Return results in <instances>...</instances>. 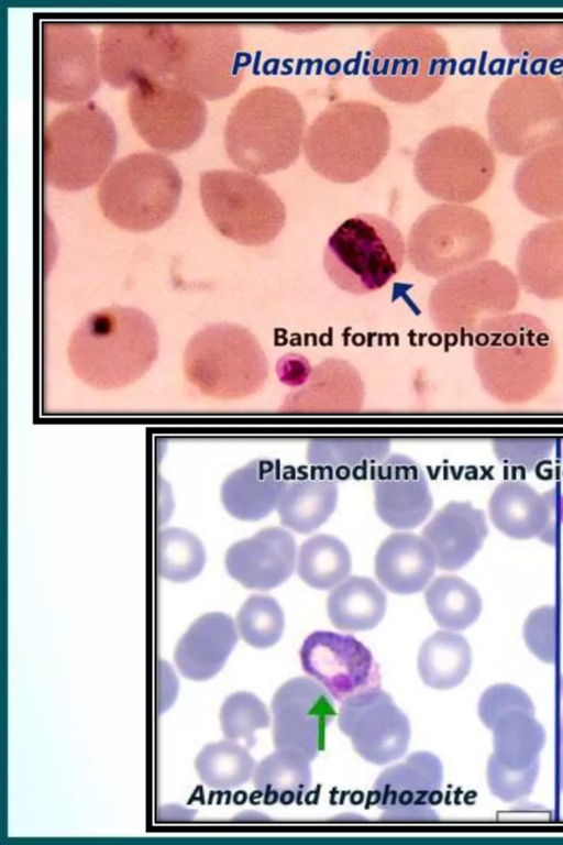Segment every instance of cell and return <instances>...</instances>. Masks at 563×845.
Returning <instances> with one entry per match:
<instances>
[{"instance_id":"obj_1","label":"cell","mask_w":563,"mask_h":845,"mask_svg":"<svg viewBox=\"0 0 563 845\" xmlns=\"http://www.w3.org/2000/svg\"><path fill=\"white\" fill-rule=\"evenodd\" d=\"M474 367L484 389L507 404L542 394L556 367V348L547 325L527 312L484 322L475 333Z\"/></svg>"},{"instance_id":"obj_2","label":"cell","mask_w":563,"mask_h":845,"mask_svg":"<svg viewBox=\"0 0 563 845\" xmlns=\"http://www.w3.org/2000/svg\"><path fill=\"white\" fill-rule=\"evenodd\" d=\"M152 318L133 307L91 312L73 332L67 358L74 373L98 389H117L141 378L158 356Z\"/></svg>"},{"instance_id":"obj_3","label":"cell","mask_w":563,"mask_h":845,"mask_svg":"<svg viewBox=\"0 0 563 845\" xmlns=\"http://www.w3.org/2000/svg\"><path fill=\"white\" fill-rule=\"evenodd\" d=\"M305 127L303 108L291 91L260 86L231 109L223 131L224 147L242 171L255 175L285 171L300 154Z\"/></svg>"},{"instance_id":"obj_4","label":"cell","mask_w":563,"mask_h":845,"mask_svg":"<svg viewBox=\"0 0 563 845\" xmlns=\"http://www.w3.org/2000/svg\"><path fill=\"white\" fill-rule=\"evenodd\" d=\"M390 145L386 112L365 100L328 105L308 127L302 142L308 165L336 184L368 177L384 161Z\"/></svg>"},{"instance_id":"obj_5","label":"cell","mask_w":563,"mask_h":845,"mask_svg":"<svg viewBox=\"0 0 563 845\" xmlns=\"http://www.w3.org/2000/svg\"><path fill=\"white\" fill-rule=\"evenodd\" d=\"M451 66L448 43L434 28L404 23L379 35L364 73L372 89L385 99L415 105L441 88Z\"/></svg>"},{"instance_id":"obj_6","label":"cell","mask_w":563,"mask_h":845,"mask_svg":"<svg viewBox=\"0 0 563 845\" xmlns=\"http://www.w3.org/2000/svg\"><path fill=\"white\" fill-rule=\"evenodd\" d=\"M183 178L164 154L139 151L114 162L101 178L97 198L103 216L120 229L145 232L176 211Z\"/></svg>"},{"instance_id":"obj_7","label":"cell","mask_w":563,"mask_h":845,"mask_svg":"<svg viewBox=\"0 0 563 845\" xmlns=\"http://www.w3.org/2000/svg\"><path fill=\"white\" fill-rule=\"evenodd\" d=\"M486 119L490 143L509 156L563 142L561 84L542 74L509 76L493 92Z\"/></svg>"},{"instance_id":"obj_8","label":"cell","mask_w":563,"mask_h":845,"mask_svg":"<svg viewBox=\"0 0 563 845\" xmlns=\"http://www.w3.org/2000/svg\"><path fill=\"white\" fill-rule=\"evenodd\" d=\"M118 143L111 117L95 101L74 103L56 113L43 132V173L62 190H80L103 177Z\"/></svg>"},{"instance_id":"obj_9","label":"cell","mask_w":563,"mask_h":845,"mask_svg":"<svg viewBox=\"0 0 563 845\" xmlns=\"http://www.w3.org/2000/svg\"><path fill=\"white\" fill-rule=\"evenodd\" d=\"M184 372L201 393L240 399L258 392L268 376V361L256 337L230 322L208 325L189 340Z\"/></svg>"},{"instance_id":"obj_10","label":"cell","mask_w":563,"mask_h":845,"mask_svg":"<svg viewBox=\"0 0 563 845\" xmlns=\"http://www.w3.org/2000/svg\"><path fill=\"white\" fill-rule=\"evenodd\" d=\"M405 238L389 219L360 213L344 220L329 237L323 268L342 290L367 295L383 288L401 270Z\"/></svg>"},{"instance_id":"obj_11","label":"cell","mask_w":563,"mask_h":845,"mask_svg":"<svg viewBox=\"0 0 563 845\" xmlns=\"http://www.w3.org/2000/svg\"><path fill=\"white\" fill-rule=\"evenodd\" d=\"M203 211L225 238L247 246L274 241L286 224V207L257 175L239 169H208L199 176Z\"/></svg>"},{"instance_id":"obj_12","label":"cell","mask_w":563,"mask_h":845,"mask_svg":"<svg viewBox=\"0 0 563 845\" xmlns=\"http://www.w3.org/2000/svg\"><path fill=\"white\" fill-rule=\"evenodd\" d=\"M493 240L484 212L463 204H437L411 226L407 256L416 271L442 278L484 261Z\"/></svg>"},{"instance_id":"obj_13","label":"cell","mask_w":563,"mask_h":845,"mask_svg":"<svg viewBox=\"0 0 563 845\" xmlns=\"http://www.w3.org/2000/svg\"><path fill=\"white\" fill-rule=\"evenodd\" d=\"M494 152L476 131L446 125L427 135L413 156V175L430 196L452 204L471 202L489 187Z\"/></svg>"},{"instance_id":"obj_14","label":"cell","mask_w":563,"mask_h":845,"mask_svg":"<svg viewBox=\"0 0 563 845\" xmlns=\"http://www.w3.org/2000/svg\"><path fill=\"white\" fill-rule=\"evenodd\" d=\"M520 296L517 276L495 260H484L440 278L428 299L433 327L445 334H475L489 319L507 315Z\"/></svg>"},{"instance_id":"obj_15","label":"cell","mask_w":563,"mask_h":845,"mask_svg":"<svg viewBox=\"0 0 563 845\" xmlns=\"http://www.w3.org/2000/svg\"><path fill=\"white\" fill-rule=\"evenodd\" d=\"M176 56L170 77L203 99L218 100L236 91L249 55L239 25L227 21L175 22Z\"/></svg>"},{"instance_id":"obj_16","label":"cell","mask_w":563,"mask_h":845,"mask_svg":"<svg viewBox=\"0 0 563 845\" xmlns=\"http://www.w3.org/2000/svg\"><path fill=\"white\" fill-rule=\"evenodd\" d=\"M126 105L139 135L164 153L191 146L207 124L205 99L170 76L134 85L128 91Z\"/></svg>"},{"instance_id":"obj_17","label":"cell","mask_w":563,"mask_h":845,"mask_svg":"<svg viewBox=\"0 0 563 845\" xmlns=\"http://www.w3.org/2000/svg\"><path fill=\"white\" fill-rule=\"evenodd\" d=\"M175 56V22L110 21L102 26L100 74L114 88L170 76Z\"/></svg>"},{"instance_id":"obj_18","label":"cell","mask_w":563,"mask_h":845,"mask_svg":"<svg viewBox=\"0 0 563 845\" xmlns=\"http://www.w3.org/2000/svg\"><path fill=\"white\" fill-rule=\"evenodd\" d=\"M41 72L44 96L59 103H80L101 84L99 45L87 24L44 21L41 25Z\"/></svg>"},{"instance_id":"obj_19","label":"cell","mask_w":563,"mask_h":845,"mask_svg":"<svg viewBox=\"0 0 563 845\" xmlns=\"http://www.w3.org/2000/svg\"><path fill=\"white\" fill-rule=\"evenodd\" d=\"M299 657L303 671L341 703L380 687L378 663L352 635L316 630L303 640Z\"/></svg>"},{"instance_id":"obj_20","label":"cell","mask_w":563,"mask_h":845,"mask_svg":"<svg viewBox=\"0 0 563 845\" xmlns=\"http://www.w3.org/2000/svg\"><path fill=\"white\" fill-rule=\"evenodd\" d=\"M338 725L366 761L386 765L402 757L410 740V723L380 687L342 702Z\"/></svg>"},{"instance_id":"obj_21","label":"cell","mask_w":563,"mask_h":845,"mask_svg":"<svg viewBox=\"0 0 563 845\" xmlns=\"http://www.w3.org/2000/svg\"><path fill=\"white\" fill-rule=\"evenodd\" d=\"M273 742L310 761L323 750L328 725L336 711L330 693L311 678L297 677L283 683L272 700Z\"/></svg>"},{"instance_id":"obj_22","label":"cell","mask_w":563,"mask_h":845,"mask_svg":"<svg viewBox=\"0 0 563 845\" xmlns=\"http://www.w3.org/2000/svg\"><path fill=\"white\" fill-rule=\"evenodd\" d=\"M442 783L440 759L432 753L417 751L377 777L373 802L384 810V821H434L438 815L431 805L438 801Z\"/></svg>"},{"instance_id":"obj_23","label":"cell","mask_w":563,"mask_h":845,"mask_svg":"<svg viewBox=\"0 0 563 845\" xmlns=\"http://www.w3.org/2000/svg\"><path fill=\"white\" fill-rule=\"evenodd\" d=\"M374 504L378 517L391 528L419 526L433 506L424 472L408 457H389L374 471Z\"/></svg>"},{"instance_id":"obj_24","label":"cell","mask_w":563,"mask_h":845,"mask_svg":"<svg viewBox=\"0 0 563 845\" xmlns=\"http://www.w3.org/2000/svg\"><path fill=\"white\" fill-rule=\"evenodd\" d=\"M296 559L292 535L279 527H267L230 546L224 567L228 574L244 588L267 591L292 574Z\"/></svg>"},{"instance_id":"obj_25","label":"cell","mask_w":563,"mask_h":845,"mask_svg":"<svg viewBox=\"0 0 563 845\" xmlns=\"http://www.w3.org/2000/svg\"><path fill=\"white\" fill-rule=\"evenodd\" d=\"M554 496L540 493L529 483L507 480L499 483L488 501L492 523L504 535L519 540L549 537L554 530Z\"/></svg>"},{"instance_id":"obj_26","label":"cell","mask_w":563,"mask_h":845,"mask_svg":"<svg viewBox=\"0 0 563 845\" xmlns=\"http://www.w3.org/2000/svg\"><path fill=\"white\" fill-rule=\"evenodd\" d=\"M488 534L484 512L470 502H450L439 509L422 529L438 567L454 571L467 564Z\"/></svg>"},{"instance_id":"obj_27","label":"cell","mask_w":563,"mask_h":845,"mask_svg":"<svg viewBox=\"0 0 563 845\" xmlns=\"http://www.w3.org/2000/svg\"><path fill=\"white\" fill-rule=\"evenodd\" d=\"M238 638L236 624L230 615L203 614L179 638L174 651L175 663L189 680H209L223 668Z\"/></svg>"},{"instance_id":"obj_28","label":"cell","mask_w":563,"mask_h":845,"mask_svg":"<svg viewBox=\"0 0 563 845\" xmlns=\"http://www.w3.org/2000/svg\"><path fill=\"white\" fill-rule=\"evenodd\" d=\"M338 496L336 480L327 473L313 468L289 469L276 507L280 523L296 533L309 534L332 515Z\"/></svg>"},{"instance_id":"obj_29","label":"cell","mask_w":563,"mask_h":845,"mask_svg":"<svg viewBox=\"0 0 563 845\" xmlns=\"http://www.w3.org/2000/svg\"><path fill=\"white\" fill-rule=\"evenodd\" d=\"M516 266L518 282L528 294L563 298V219L534 227L519 245Z\"/></svg>"},{"instance_id":"obj_30","label":"cell","mask_w":563,"mask_h":845,"mask_svg":"<svg viewBox=\"0 0 563 845\" xmlns=\"http://www.w3.org/2000/svg\"><path fill=\"white\" fill-rule=\"evenodd\" d=\"M374 563L379 583L396 594L424 590L438 567L430 544L407 531L389 535L377 549Z\"/></svg>"},{"instance_id":"obj_31","label":"cell","mask_w":563,"mask_h":845,"mask_svg":"<svg viewBox=\"0 0 563 845\" xmlns=\"http://www.w3.org/2000/svg\"><path fill=\"white\" fill-rule=\"evenodd\" d=\"M286 471L277 462L257 459L230 473L222 482L220 500L234 518L256 522L278 504Z\"/></svg>"},{"instance_id":"obj_32","label":"cell","mask_w":563,"mask_h":845,"mask_svg":"<svg viewBox=\"0 0 563 845\" xmlns=\"http://www.w3.org/2000/svg\"><path fill=\"white\" fill-rule=\"evenodd\" d=\"M364 385L358 372L346 361L328 359L312 369L305 386L285 399L287 411L358 410Z\"/></svg>"},{"instance_id":"obj_33","label":"cell","mask_w":563,"mask_h":845,"mask_svg":"<svg viewBox=\"0 0 563 845\" xmlns=\"http://www.w3.org/2000/svg\"><path fill=\"white\" fill-rule=\"evenodd\" d=\"M514 190L533 213L563 217V142L527 155L515 172Z\"/></svg>"},{"instance_id":"obj_34","label":"cell","mask_w":563,"mask_h":845,"mask_svg":"<svg viewBox=\"0 0 563 845\" xmlns=\"http://www.w3.org/2000/svg\"><path fill=\"white\" fill-rule=\"evenodd\" d=\"M534 711L528 706L512 707L492 723L494 750L489 757L500 766L525 770L539 764L545 732L534 717Z\"/></svg>"},{"instance_id":"obj_35","label":"cell","mask_w":563,"mask_h":845,"mask_svg":"<svg viewBox=\"0 0 563 845\" xmlns=\"http://www.w3.org/2000/svg\"><path fill=\"white\" fill-rule=\"evenodd\" d=\"M386 605V594L375 581L353 575L332 589L327 600V613L336 628L362 632L379 624Z\"/></svg>"},{"instance_id":"obj_36","label":"cell","mask_w":563,"mask_h":845,"mask_svg":"<svg viewBox=\"0 0 563 845\" xmlns=\"http://www.w3.org/2000/svg\"><path fill=\"white\" fill-rule=\"evenodd\" d=\"M472 651L467 640L451 630H439L428 637L418 652V672L430 688L448 690L459 685L468 674Z\"/></svg>"},{"instance_id":"obj_37","label":"cell","mask_w":563,"mask_h":845,"mask_svg":"<svg viewBox=\"0 0 563 845\" xmlns=\"http://www.w3.org/2000/svg\"><path fill=\"white\" fill-rule=\"evenodd\" d=\"M310 760L300 753L276 749L255 767L253 783L266 803L300 801L312 782Z\"/></svg>"},{"instance_id":"obj_38","label":"cell","mask_w":563,"mask_h":845,"mask_svg":"<svg viewBox=\"0 0 563 845\" xmlns=\"http://www.w3.org/2000/svg\"><path fill=\"white\" fill-rule=\"evenodd\" d=\"M424 599L437 624L451 632L473 625L483 607L477 590L464 579L452 574L435 578L428 585Z\"/></svg>"},{"instance_id":"obj_39","label":"cell","mask_w":563,"mask_h":845,"mask_svg":"<svg viewBox=\"0 0 563 845\" xmlns=\"http://www.w3.org/2000/svg\"><path fill=\"white\" fill-rule=\"evenodd\" d=\"M351 568L350 551L346 545L335 536L314 535L303 541L299 548L298 575L313 589H333L349 577Z\"/></svg>"},{"instance_id":"obj_40","label":"cell","mask_w":563,"mask_h":845,"mask_svg":"<svg viewBox=\"0 0 563 845\" xmlns=\"http://www.w3.org/2000/svg\"><path fill=\"white\" fill-rule=\"evenodd\" d=\"M256 764L247 748L233 739L207 744L197 755L195 768L207 787L236 789L253 777Z\"/></svg>"},{"instance_id":"obj_41","label":"cell","mask_w":563,"mask_h":845,"mask_svg":"<svg viewBox=\"0 0 563 845\" xmlns=\"http://www.w3.org/2000/svg\"><path fill=\"white\" fill-rule=\"evenodd\" d=\"M206 561L203 544L191 531L165 527L157 533L155 564L162 579L175 583L191 581L202 572Z\"/></svg>"},{"instance_id":"obj_42","label":"cell","mask_w":563,"mask_h":845,"mask_svg":"<svg viewBox=\"0 0 563 845\" xmlns=\"http://www.w3.org/2000/svg\"><path fill=\"white\" fill-rule=\"evenodd\" d=\"M386 452L383 443L317 441L309 447L307 458L311 468L336 480L363 475Z\"/></svg>"},{"instance_id":"obj_43","label":"cell","mask_w":563,"mask_h":845,"mask_svg":"<svg viewBox=\"0 0 563 845\" xmlns=\"http://www.w3.org/2000/svg\"><path fill=\"white\" fill-rule=\"evenodd\" d=\"M500 39L508 54L532 63L563 56V22H506Z\"/></svg>"},{"instance_id":"obj_44","label":"cell","mask_w":563,"mask_h":845,"mask_svg":"<svg viewBox=\"0 0 563 845\" xmlns=\"http://www.w3.org/2000/svg\"><path fill=\"white\" fill-rule=\"evenodd\" d=\"M235 624L245 643L264 649L279 641L285 628V615L273 596L253 594L238 612Z\"/></svg>"},{"instance_id":"obj_45","label":"cell","mask_w":563,"mask_h":845,"mask_svg":"<svg viewBox=\"0 0 563 845\" xmlns=\"http://www.w3.org/2000/svg\"><path fill=\"white\" fill-rule=\"evenodd\" d=\"M271 718L265 704L253 693L239 691L229 695L220 710V724L225 738L243 739L247 748L256 743L255 732L267 728Z\"/></svg>"},{"instance_id":"obj_46","label":"cell","mask_w":563,"mask_h":845,"mask_svg":"<svg viewBox=\"0 0 563 845\" xmlns=\"http://www.w3.org/2000/svg\"><path fill=\"white\" fill-rule=\"evenodd\" d=\"M523 639L540 660L554 663L560 656V614L556 606L533 610L523 624Z\"/></svg>"},{"instance_id":"obj_47","label":"cell","mask_w":563,"mask_h":845,"mask_svg":"<svg viewBox=\"0 0 563 845\" xmlns=\"http://www.w3.org/2000/svg\"><path fill=\"white\" fill-rule=\"evenodd\" d=\"M539 764L525 770H512L500 766L490 757L487 760L486 777L490 792L505 802H512L529 795L536 784Z\"/></svg>"},{"instance_id":"obj_48","label":"cell","mask_w":563,"mask_h":845,"mask_svg":"<svg viewBox=\"0 0 563 845\" xmlns=\"http://www.w3.org/2000/svg\"><path fill=\"white\" fill-rule=\"evenodd\" d=\"M517 706L534 707L522 689L509 683L494 684L482 694L478 701V716L489 728L498 715Z\"/></svg>"},{"instance_id":"obj_49","label":"cell","mask_w":563,"mask_h":845,"mask_svg":"<svg viewBox=\"0 0 563 845\" xmlns=\"http://www.w3.org/2000/svg\"><path fill=\"white\" fill-rule=\"evenodd\" d=\"M276 373L284 384L299 387L308 382L312 367L306 356L291 352L276 363Z\"/></svg>"},{"instance_id":"obj_50","label":"cell","mask_w":563,"mask_h":845,"mask_svg":"<svg viewBox=\"0 0 563 845\" xmlns=\"http://www.w3.org/2000/svg\"><path fill=\"white\" fill-rule=\"evenodd\" d=\"M178 681L170 668L164 661H159L157 668V705L159 713L167 710L177 696Z\"/></svg>"},{"instance_id":"obj_51","label":"cell","mask_w":563,"mask_h":845,"mask_svg":"<svg viewBox=\"0 0 563 845\" xmlns=\"http://www.w3.org/2000/svg\"><path fill=\"white\" fill-rule=\"evenodd\" d=\"M196 814L195 810L179 805H166L158 810L157 817L161 822L186 821Z\"/></svg>"},{"instance_id":"obj_52","label":"cell","mask_w":563,"mask_h":845,"mask_svg":"<svg viewBox=\"0 0 563 845\" xmlns=\"http://www.w3.org/2000/svg\"><path fill=\"white\" fill-rule=\"evenodd\" d=\"M561 87L563 89V69H562V76H561Z\"/></svg>"}]
</instances>
